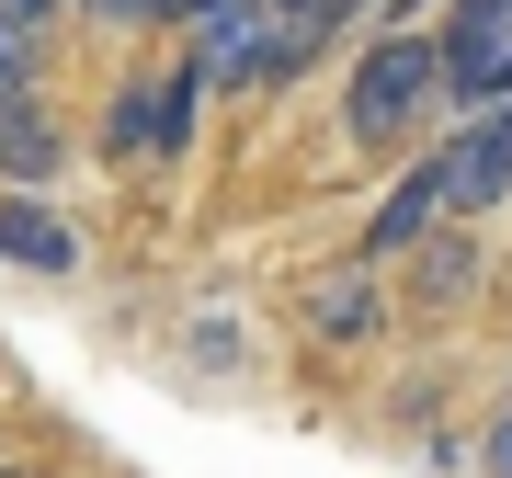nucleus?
Listing matches in <instances>:
<instances>
[{"instance_id":"f257e3e1","label":"nucleus","mask_w":512,"mask_h":478,"mask_svg":"<svg viewBox=\"0 0 512 478\" xmlns=\"http://www.w3.org/2000/svg\"><path fill=\"white\" fill-rule=\"evenodd\" d=\"M433 114H444V46H433V23H387V35L353 57V80H342V137L365 148V160H399Z\"/></svg>"},{"instance_id":"f03ea898","label":"nucleus","mask_w":512,"mask_h":478,"mask_svg":"<svg viewBox=\"0 0 512 478\" xmlns=\"http://www.w3.org/2000/svg\"><path fill=\"white\" fill-rule=\"evenodd\" d=\"M433 46H444V114L512 103V0H444Z\"/></svg>"},{"instance_id":"7ed1b4c3","label":"nucleus","mask_w":512,"mask_h":478,"mask_svg":"<svg viewBox=\"0 0 512 478\" xmlns=\"http://www.w3.org/2000/svg\"><path fill=\"white\" fill-rule=\"evenodd\" d=\"M433 171H444V217H490V205H512V103L456 114L444 148H433Z\"/></svg>"},{"instance_id":"20e7f679","label":"nucleus","mask_w":512,"mask_h":478,"mask_svg":"<svg viewBox=\"0 0 512 478\" xmlns=\"http://www.w3.org/2000/svg\"><path fill=\"white\" fill-rule=\"evenodd\" d=\"M274 46H285L274 0H217L194 23V80L205 92H274Z\"/></svg>"},{"instance_id":"39448f33","label":"nucleus","mask_w":512,"mask_h":478,"mask_svg":"<svg viewBox=\"0 0 512 478\" xmlns=\"http://www.w3.org/2000/svg\"><path fill=\"white\" fill-rule=\"evenodd\" d=\"M433 228H444V171H433V160H410L399 183L365 205V239H353V251H365V262H410Z\"/></svg>"},{"instance_id":"423d86ee","label":"nucleus","mask_w":512,"mask_h":478,"mask_svg":"<svg viewBox=\"0 0 512 478\" xmlns=\"http://www.w3.org/2000/svg\"><path fill=\"white\" fill-rule=\"evenodd\" d=\"M0 274H46V285H69V274H80V228L57 217L46 194H0Z\"/></svg>"},{"instance_id":"0eeeda50","label":"nucleus","mask_w":512,"mask_h":478,"mask_svg":"<svg viewBox=\"0 0 512 478\" xmlns=\"http://www.w3.org/2000/svg\"><path fill=\"white\" fill-rule=\"evenodd\" d=\"M308 331L319 342H376L387 331V262H365V251L330 262V274L308 285Z\"/></svg>"},{"instance_id":"6e6552de","label":"nucleus","mask_w":512,"mask_h":478,"mask_svg":"<svg viewBox=\"0 0 512 478\" xmlns=\"http://www.w3.org/2000/svg\"><path fill=\"white\" fill-rule=\"evenodd\" d=\"M57 160H69V137H57L46 92L0 114V183H12V194H46V183H57Z\"/></svg>"},{"instance_id":"1a4fd4ad","label":"nucleus","mask_w":512,"mask_h":478,"mask_svg":"<svg viewBox=\"0 0 512 478\" xmlns=\"http://www.w3.org/2000/svg\"><path fill=\"white\" fill-rule=\"evenodd\" d=\"M399 274H410L421 308H467V285H478V239H467V217H444V228L399 262Z\"/></svg>"},{"instance_id":"9d476101","label":"nucleus","mask_w":512,"mask_h":478,"mask_svg":"<svg viewBox=\"0 0 512 478\" xmlns=\"http://www.w3.org/2000/svg\"><path fill=\"white\" fill-rule=\"evenodd\" d=\"M103 160H160V80H114V103H103Z\"/></svg>"},{"instance_id":"9b49d317","label":"nucleus","mask_w":512,"mask_h":478,"mask_svg":"<svg viewBox=\"0 0 512 478\" xmlns=\"http://www.w3.org/2000/svg\"><path fill=\"white\" fill-rule=\"evenodd\" d=\"M35 69H46V35L0 12V114H12V103H35Z\"/></svg>"},{"instance_id":"f8f14e48","label":"nucleus","mask_w":512,"mask_h":478,"mask_svg":"<svg viewBox=\"0 0 512 478\" xmlns=\"http://www.w3.org/2000/svg\"><path fill=\"white\" fill-rule=\"evenodd\" d=\"M274 23H285V35L308 46V57H330V35L353 23V0H274Z\"/></svg>"},{"instance_id":"ddd939ff","label":"nucleus","mask_w":512,"mask_h":478,"mask_svg":"<svg viewBox=\"0 0 512 478\" xmlns=\"http://www.w3.org/2000/svg\"><path fill=\"white\" fill-rule=\"evenodd\" d=\"M80 23H103V35H126V23H183V0H69Z\"/></svg>"},{"instance_id":"4468645a","label":"nucleus","mask_w":512,"mask_h":478,"mask_svg":"<svg viewBox=\"0 0 512 478\" xmlns=\"http://www.w3.org/2000/svg\"><path fill=\"white\" fill-rule=\"evenodd\" d=\"M478 478H512V399L490 410V433H478Z\"/></svg>"},{"instance_id":"2eb2a0df","label":"nucleus","mask_w":512,"mask_h":478,"mask_svg":"<svg viewBox=\"0 0 512 478\" xmlns=\"http://www.w3.org/2000/svg\"><path fill=\"white\" fill-rule=\"evenodd\" d=\"M0 12H12V23H35V35H46V23L69 12V0H0Z\"/></svg>"},{"instance_id":"dca6fc26","label":"nucleus","mask_w":512,"mask_h":478,"mask_svg":"<svg viewBox=\"0 0 512 478\" xmlns=\"http://www.w3.org/2000/svg\"><path fill=\"white\" fill-rule=\"evenodd\" d=\"M421 12H433V0H387V23H421Z\"/></svg>"},{"instance_id":"f3484780","label":"nucleus","mask_w":512,"mask_h":478,"mask_svg":"<svg viewBox=\"0 0 512 478\" xmlns=\"http://www.w3.org/2000/svg\"><path fill=\"white\" fill-rule=\"evenodd\" d=\"M0 478H23V467H0Z\"/></svg>"}]
</instances>
